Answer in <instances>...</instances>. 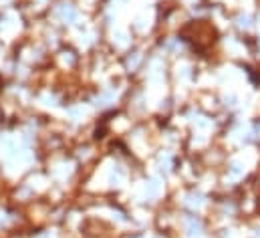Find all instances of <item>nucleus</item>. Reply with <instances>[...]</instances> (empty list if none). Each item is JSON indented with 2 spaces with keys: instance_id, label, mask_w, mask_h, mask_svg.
<instances>
[{
  "instance_id": "nucleus-1",
  "label": "nucleus",
  "mask_w": 260,
  "mask_h": 238,
  "mask_svg": "<svg viewBox=\"0 0 260 238\" xmlns=\"http://www.w3.org/2000/svg\"><path fill=\"white\" fill-rule=\"evenodd\" d=\"M57 15H59L63 20H67V22H73V20L77 18V12H75V8H73V6H69V4H63V6H59Z\"/></svg>"
},
{
  "instance_id": "nucleus-2",
  "label": "nucleus",
  "mask_w": 260,
  "mask_h": 238,
  "mask_svg": "<svg viewBox=\"0 0 260 238\" xmlns=\"http://www.w3.org/2000/svg\"><path fill=\"white\" fill-rule=\"evenodd\" d=\"M121 178H123V171H121V168H119V166H115V168H113V171H111V182H115V184H117Z\"/></svg>"
}]
</instances>
